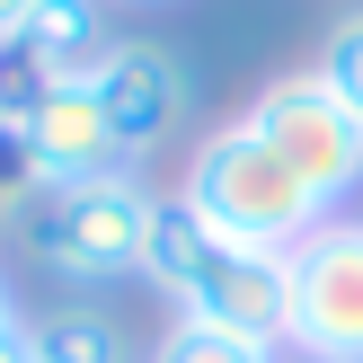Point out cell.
<instances>
[{"label":"cell","instance_id":"obj_1","mask_svg":"<svg viewBox=\"0 0 363 363\" xmlns=\"http://www.w3.org/2000/svg\"><path fill=\"white\" fill-rule=\"evenodd\" d=\"M142 275L177 301V319H204V328H240V337L284 346V257L240 248L230 230H213L186 195H177V204H160Z\"/></svg>","mask_w":363,"mask_h":363},{"label":"cell","instance_id":"obj_2","mask_svg":"<svg viewBox=\"0 0 363 363\" xmlns=\"http://www.w3.org/2000/svg\"><path fill=\"white\" fill-rule=\"evenodd\" d=\"M186 204L204 213L213 230H230L240 248H266V257H293V248L328 222L319 195L266 151V133L248 116L240 124H213V133L195 142V160H186Z\"/></svg>","mask_w":363,"mask_h":363},{"label":"cell","instance_id":"obj_3","mask_svg":"<svg viewBox=\"0 0 363 363\" xmlns=\"http://www.w3.org/2000/svg\"><path fill=\"white\" fill-rule=\"evenodd\" d=\"M151 222H160V195H142V177H98V186H62V195H35L18 213V230L35 240V257L71 284H116L142 275L151 257Z\"/></svg>","mask_w":363,"mask_h":363},{"label":"cell","instance_id":"obj_4","mask_svg":"<svg viewBox=\"0 0 363 363\" xmlns=\"http://www.w3.org/2000/svg\"><path fill=\"white\" fill-rule=\"evenodd\" d=\"M248 124H257L266 151L319 195V213H328L337 195L363 186V116L319 80V71H284V80H266L257 106H248Z\"/></svg>","mask_w":363,"mask_h":363},{"label":"cell","instance_id":"obj_5","mask_svg":"<svg viewBox=\"0 0 363 363\" xmlns=\"http://www.w3.org/2000/svg\"><path fill=\"white\" fill-rule=\"evenodd\" d=\"M284 346L301 363H363V222H319L284 257Z\"/></svg>","mask_w":363,"mask_h":363},{"label":"cell","instance_id":"obj_6","mask_svg":"<svg viewBox=\"0 0 363 363\" xmlns=\"http://www.w3.org/2000/svg\"><path fill=\"white\" fill-rule=\"evenodd\" d=\"M27 169H35V195L98 186V177H133V151L116 142V124H106V106H98L89 80L45 89V106L27 116Z\"/></svg>","mask_w":363,"mask_h":363},{"label":"cell","instance_id":"obj_7","mask_svg":"<svg viewBox=\"0 0 363 363\" xmlns=\"http://www.w3.org/2000/svg\"><path fill=\"white\" fill-rule=\"evenodd\" d=\"M98 106H106V124H116V142L124 151H160V142L186 124V106H195V71L177 62L169 45H106V62H98Z\"/></svg>","mask_w":363,"mask_h":363},{"label":"cell","instance_id":"obj_8","mask_svg":"<svg viewBox=\"0 0 363 363\" xmlns=\"http://www.w3.org/2000/svg\"><path fill=\"white\" fill-rule=\"evenodd\" d=\"M18 45L35 53V71H45L53 89H62V80H98V62H106L98 0H45V9H35V27L18 35Z\"/></svg>","mask_w":363,"mask_h":363},{"label":"cell","instance_id":"obj_9","mask_svg":"<svg viewBox=\"0 0 363 363\" xmlns=\"http://www.w3.org/2000/svg\"><path fill=\"white\" fill-rule=\"evenodd\" d=\"M27 363H133V354H124V328L106 311H62L27 328Z\"/></svg>","mask_w":363,"mask_h":363},{"label":"cell","instance_id":"obj_10","mask_svg":"<svg viewBox=\"0 0 363 363\" xmlns=\"http://www.w3.org/2000/svg\"><path fill=\"white\" fill-rule=\"evenodd\" d=\"M151 363H284V346L266 337H240V328H204V319H169Z\"/></svg>","mask_w":363,"mask_h":363},{"label":"cell","instance_id":"obj_11","mask_svg":"<svg viewBox=\"0 0 363 363\" xmlns=\"http://www.w3.org/2000/svg\"><path fill=\"white\" fill-rule=\"evenodd\" d=\"M311 71H319V80H328L337 98L363 116V9H346V18L328 27V45H319V62H311Z\"/></svg>","mask_w":363,"mask_h":363},{"label":"cell","instance_id":"obj_12","mask_svg":"<svg viewBox=\"0 0 363 363\" xmlns=\"http://www.w3.org/2000/svg\"><path fill=\"white\" fill-rule=\"evenodd\" d=\"M45 71H35V53L27 45H0V124H9V133H27V116L35 106H45Z\"/></svg>","mask_w":363,"mask_h":363},{"label":"cell","instance_id":"obj_13","mask_svg":"<svg viewBox=\"0 0 363 363\" xmlns=\"http://www.w3.org/2000/svg\"><path fill=\"white\" fill-rule=\"evenodd\" d=\"M35 195V169H27V133H9L0 124V213H27Z\"/></svg>","mask_w":363,"mask_h":363},{"label":"cell","instance_id":"obj_14","mask_svg":"<svg viewBox=\"0 0 363 363\" xmlns=\"http://www.w3.org/2000/svg\"><path fill=\"white\" fill-rule=\"evenodd\" d=\"M35 9H45V0H0V45H18V35L35 27Z\"/></svg>","mask_w":363,"mask_h":363},{"label":"cell","instance_id":"obj_15","mask_svg":"<svg viewBox=\"0 0 363 363\" xmlns=\"http://www.w3.org/2000/svg\"><path fill=\"white\" fill-rule=\"evenodd\" d=\"M18 328V293H9V275H0V337Z\"/></svg>","mask_w":363,"mask_h":363},{"label":"cell","instance_id":"obj_16","mask_svg":"<svg viewBox=\"0 0 363 363\" xmlns=\"http://www.w3.org/2000/svg\"><path fill=\"white\" fill-rule=\"evenodd\" d=\"M0 363H27V328H9V337H0Z\"/></svg>","mask_w":363,"mask_h":363}]
</instances>
